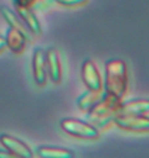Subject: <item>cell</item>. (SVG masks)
Listing matches in <instances>:
<instances>
[{"label": "cell", "instance_id": "ba28073f", "mask_svg": "<svg viewBox=\"0 0 149 158\" xmlns=\"http://www.w3.org/2000/svg\"><path fill=\"white\" fill-rule=\"evenodd\" d=\"M5 46L9 48L13 54H22L25 50L26 42H28V34L24 31H21L15 27H8L7 33H5Z\"/></svg>", "mask_w": 149, "mask_h": 158}, {"label": "cell", "instance_id": "4fadbf2b", "mask_svg": "<svg viewBox=\"0 0 149 158\" xmlns=\"http://www.w3.org/2000/svg\"><path fill=\"white\" fill-rule=\"evenodd\" d=\"M102 92H96V90H87L84 94H81L80 97L77 98V106L79 109L84 111V112H88L92 107H93L98 99L101 98Z\"/></svg>", "mask_w": 149, "mask_h": 158}, {"label": "cell", "instance_id": "7a4b0ae2", "mask_svg": "<svg viewBox=\"0 0 149 158\" xmlns=\"http://www.w3.org/2000/svg\"><path fill=\"white\" fill-rule=\"evenodd\" d=\"M105 92L123 98L128 89V69L123 60L111 59L105 65Z\"/></svg>", "mask_w": 149, "mask_h": 158}, {"label": "cell", "instance_id": "ac0fdd59", "mask_svg": "<svg viewBox=\"0 0 149 158\" xmlns=\"http://www.w3.org/2000/svg\"><path fill=\"white\" fill-rule=\"evenodd\" d=\"M5 48H7V46H5V39L0 35V52H3Z\"/></svg>", "mask_w": 149, "mask_h": 158}, {"label": "cell", "instance_id": "277c9868", "mask_svg": "<svg viewBox=\"0 0 149 158\" xmlns=\"http://www.w3.org/2000/svg\"><path fill=\"white\" fill-rule=\"evenodd\" d=\"M114 124L131 132H149V118L147 115L118 114L114 118Z\"/></svg>", "mask_w": 149, "mask_h": 158}, {"label": "cell", "instance_id": "30bf717a", "mask_svg": "<svg viewBox=\"0 0 149 158\" xmlns=\"http://www.w3.org/2000/svg\"><path fill=\"white\" fill-rule=\"evenodd\" d=\"M16 10H17V15H19V17L25 24V26L28 27V30H29L32 34H34V35H41L42 34L41 24H39L38 19L36 17V15L33 13L32 9L16 7Z\"/></svg>", "mask_w": 149, "mask_h": 158}, {"label": "cell", "instance_id": "3957f363", "mask_svg": "<svg viewBox=\"0 0 149 158\" xmlns=\"http://www.w3.org/2000/svg\"><path fill=\"white\" fill-rule=\"evenodd\" d=\"M60 127L66 133L73 137L84 140H97L100 139V129H97L90 123H87L73 118H64L60 122Z\"/></svg>", "mask_w": 149, "mask_h": 158}, {"label": "cell", "instance_id": "5bb4252c", "mask_svg": "<svg viewBox=\"0 0 149 158\" xmlns=\"http://www.w3.org/2000/svg\"><path fill=\"white\" fill-rule=\"evenodd\" d=\"M0 13H2L3 19L7 21V24H8L11 27L19 29V30L24 31V33L28 31V27L25 26V24L21 21V19L19 17V15H16L13 10H11V9L7 8V7H2V8H0Z\"/></svg>", "mask_w": 149, "mask_h": 158}, {"label": "cell", "instance_id": "e0dca14e", "mask_svg": "<svg viewBox=\"0 0 149 158\" xmlns=\"http://www.w3.org/2000/svg\"><path fill=\"white\" fill-rule=\"evenodd\" d=\"M0 158H22L20 156H17L12 152H9L7 149H0Z\"/></svg>", "mask_w": 149, "mask_h": 158}, {"label": "cell", "instance_id": "9c48e42d", "mask_svg": "<svg viewBox=\"0 0 149 158\" xmlns=\"http://www.w3.org/2000/svg\"><path fill=\"white\" fill-rule=\"evenodd\" d=\"M46 65H47V76L54 84L62 82V63L59 52L55 48H49L46 51Z\"/></svg>", "mask_w": 149, "mask_h": 158}, {"label": "cell", "instance_id": "7c38bea8", "mask_svg": "<svg viewBox=\"0 0 149 158\" xmlns=\"http://www.w3.org/2000/svg\"><path fill=\"white\" fill-rule=\"evenodd\" d=\"M36 153L39 158H74V153L70 149L59 146H38Z\"/></svg>", "mask_w": 149, "mask_h": 158}, {"label": "cell", "instance_id": "8fae6325", "mask_svg": "<svg viewBox=\"0 0 149 158\" xmlns=\"http://www.w3.org/2000/svg\"><path fill=\"white\" fill-rule=\"evenodd\" d=\"M119 114H134L148 115L149 114V99H132L123 102Z\"/></svg>", "mask_w": 149, "mask_h": 158}, {"label": "cell", "instance_id": "8992f818", "mask_svg": "<svg viewBox=\"0 0 149 158\" xmlns=\"http://www.w3.org/2000/svg\"><path fill=\"white\" fill-rule=\"evenodd\" d=\"M33 77L38 86H45L47 82V65H46V51L38 47L33 52Z\"/></svg>", "mask_w": 149, "mask_h": 158}, {"label": "cell", "instance_id": "2e32d148", "mask_svg": "<svg viewBox=\"0 0 149 158\" xmlns=\"http://www.w3.org/2000/svg\"><path fill=\"white\" fill-rule=\"evenodd\" d=\"M55 2L66 5V7H79V5L88 3V0H55Z\"/></svg>", "mask_w": 149, "mask_h": 158}, {"label": "cell", "instance_id": "9a60e30c", "mask_svg": "<svg viewBox=\"0 0 149 158\" xmlns=\"http://www.w3.org/2000/svg\"><path fill=\"white\" fill-rule=\"evenodd\" d=\"M38 4V0H15V5L20 8H29L32 9Z\"/></svg>", "mask_w": 149, "mask_h": 158}, {"label": "cell", "instance_id": "5b68a950", "mask_svg": "<svg viewBox=\"0 0 149 158\" xmlns=\"http://www.w3.org/2000/svg\"><path fill=\"white\" fill-rule=\"evenodd\" d=\"M81 76L83 81L89 90H96V92H102V78L101 73L94 64L93 60L87 59L81 67Z\"/></svg>", "mask_w": 149, "mask_h": 158}, {"label": "cell", "instance_id": "6da1fadb", "mask_svg": "<svg viewBox=\"0 0 149 158\" xmlns=\"http://www.w3.org/2000/svg\"><path fill=\"white\" fill-rule=\"evenodd\" d=\"M122 103V98L107 92L102 93L98 102L88 111L89 123L97 129L109 127L111 123H114V118L119 114Z\"/></svg>", "mask_w": 149, "mask_h": 158}, {"label": "cell", "instance_id": "52a82bcc", "mask_svg": "<svg viewBox=\"0 0 149 158\" xmlns=\"http://www.w3.org/2000/svg\"><path fill=\"white\" fill-rule=\"evenodd\" d=\"M0 144L3 145L4 149L12 152V153L20 156L22 158H33L34 157V153L32 152V149L24 141H21L20 139H17L15 136H11V135H7V133L0 135Z\"/></svg>", "mask_w": 149, "mask_h": 158}]
</instances>
